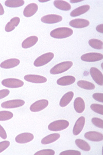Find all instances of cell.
Listing matches in <instances>:
<instances>
[{
  "mask_svg": "<svg viewBox=\"0 0 103 155\" xmlns=\"http://www.w3.org/2000/svg\"><path fill=\"white\" fill-rule=\"evenodd\" d=\"M73 33V31L69 28H58L52 30L50 33L51 37L56 39H63L70 37Z\"/></svg>",
  "mask_w": 103,
  "mask_h": 155,
  "instance_id": "1",
  "label": "cell"
},
{
  "mask_svg": "<svg viewBox=\"0 0 103 155\" xmlns=\"http://www.w3.org/2000/svg\"><path fill=\"white\" fill-rule=\"evenodd\" d=\"M73 66V62L71 61H66L58 64L51 68L50 74H62L68 71Z\"/></svg>",
  "mask_w": 103,
  "mask_h": 155,
  "instance_id": "2",
  "label": "cell"
},
{
  "mask_svg": "<svg viewBox=\"0 0 103 155\" xmlns=\"http://www.w3.org/2000/svg\"><path fill=\"white\" fill-rule=\"evenodd\" d=\"M69 126V122L66 120H58L49 124L48 129L52 131H60L67 128Z\"/></svg>",
  "mask_w": 103,
  "mask_h": 155,
  "instance_id": "3",
  "label": "cell"
},
{
  "mask_svg": "<svg viewBox=\"0 0 103 155\" xmlns=\"http://www.w3.org/2000/svg\"><path fill=\"white\" fill-rule=\"evenodd\" d=\"M54 54L52 52H48L41 55L40 57L35 60L34 63V65L36 67H41L46 65L53 59Z\"/></svg>",
  "mask_w": 103,
  "mask_h": 155,
  "instance_id": "4",
  "label": "cell"
},
{
  "mask_svg": "<svg viewBox=\"0 0 103 155\" xmlns=\"http://www.w3.org/2000/svg\"><path fill=\"white\" fill-rule=\"evenodd\" d=\"M2 84L8 88H16L23 87L24 82L21 80L15 78H8L2 80Z\"/></svg>",
  "mask_w": 103,
  "mask_h": 155,
  "instance_id": "5",
  "label": "cell"
},
{
  "mask_svg": "<svg viewBox=\"0 0 103 155\" xmlns=\"http://www.w3.org/2000/svg\"><path fill=\"white\" fill-rule=\"evenodd\" d=\"M80 58L84 62H97L103 60V55L101 53L91 52L84 54Z\"/></svg>",
  "mask_w": 103,
  "mask_h": 155,
  "instance_id": "6",
  "label": "cell"
},
{
  "mask_svg": "<svg viewBox=\"0 0 103 155\" xmlns=\"http://www.w3.org/2000/svg\"><path fill=\"white\" fill-rule=\"evenodd\" d=\"M90 74L93 80L100 86L103 85V75L102 72L97 68L91 67Z\"/></svg>",
  "mask_w": 103,
  "mask_h": 155,
  "instance_id": "7",
  "label": "cell"
},
{
  "mask_svg": "<svg viewBox=\"0 0 103 155\" xmlns=\"http://www.w3.org/2000/svg\"><path fill=\"white\" fill-rule=\"evenodd\" d=\"M49 105V101L47 99H41L33 103L30 107V110L33 112L42 111Z\"/></svg>",
  "mask_w": 103,
  "mask_h": 155,
  "instance_id": "8",
  "label": "cell"
},
{
  "mask_svg": "<svg viewBox=\"0 0 103 155\" xmlns=\"http://www.w3.org/2000/svg\"><path fill=\"white\" fill-rule=\"evenodd\" d=\"M25 104V101L22 99H14L3 102L1 107L5 109H12L20 107Z\"/></svg>",
  "mask_w": 103,
  "mask_h": 155,
  "instance_id": "9",
  "label": "cell"
},
{
  "mask_svg": "<svg viewBox=\"0 0 103 155\" xmlns=\"http://www.w3.org/2000/svg\"><path fill=\"white\" fill-rule=\"evenodd\" d=\"M63 20L62 16L58 15H47L42 17L41 21L46 24H54L61 22Z\"/></svg>",
  "mask_w": 103,
  "mask_h": 155,
  "instance_id": "10",
  "label": "cell"
},
{
  "mask_svg": "<svg viewBox=\"0 0 103 155\" xmlns=\"http://www.w3.org/2000/svg\"><path fill=\"white\" fill-rule=\"evenodd\" d=\"M34 136L31 133L25 132L18 135L15 138L16 142L19 144H25L33 141Z\"/></svg>",
  "mask_w": 103,
  "mask_h": 155,
  "instance_id": "11",
  "label": "cell"
},
{
  "mask_svg": "<svg viewBox=\"0 0 103 155\" xmlns=\"http://www.w3.org/2000/svg\"><path fill=\"white\" fill-rule=\"evenodd\" d=\"M25 80L34 83H46L47 79L44 77L36 74H27L24 77Z\"/></svg>",
  "mask_w": 103,
  "mask_h": 155,
  "instance_id": "12",
  "label": "cell"
},
{
  "mask_svg": "<svg viewBox=\"0 0 103 155\" xmlns=\"http://www.w3.org/2000/svg\"><path fill=\"white\" fill-rule=\"evenodd\" d=\"M86 120L84 116H81L76 120L73 129V134L74 136H78L82 132L85 124Z\"/></svg>",
  "mask_w": 103,
  "mask_h": 155,
  "instance_id": "13",
  "label": "cell"
},
{
  "mask_svg": "<svg viewBox=\"0 0 103 155\" xmlns=\"http://www.w3.org/2000/svg\"><path fill=\"white\" fill-rule=\"evenodd\" d=\"M69 25L74 28H82L89 26L90 22L84 19H75L70 21Z\"/></svg>",
  "mask_w": 103,
  "mask_h": 155,
  "instance_id": "14",
  "label": "cell"
},
{
  "mask_svg": "<svg viewBox=\"0 0 103 155\" xmlns=\"http://www.w3.org/2000/svg\"><path fill=\"white\" fill-rule=\"evenodd\" d=\"M85 137L89 141L100 142L103 141V134L97 131H89L85 133Z\"/></svg>",
  "mask_w": 103,
  "mask_h": 155,
  "instance_id": "15",
  "label": "cell"
},
{
  "mask_svg": "<svg viewBox=\"0 0 103 155\" xmlns=\"http://www.w3.org/2000/svg\"><path fill=\"white\" fill-rule=\"evenodd\" d=\"M38 9V6L35 3L28 4L25 7L23 11V15L26 17H31L36 13Z\"/></svg>",
  "mask_w": 103,
  "mask_h": 155,
  "instance_id": "16",
  "label": "cell"
},
{
  "mask_svg": "<svg viewBox=\"0 0 103 155\" xmlns=\"http://www.w3.org/2000/svg\"><path fill=\"white\" fill-rule=\"evenodd\" d=\"M20 61L17 58H10L5 60L0 64V67L4 69H11L19 65Z\"/></svg>",
  "mask_w": 103,
  "mask_h": 155,
  "instance_id": "17",
  "label": "cell"
},
{
  "mask_svg": "<svg viewBox=\"0 0 103 155\" xmlns=\"http://www.w3.org/2000/svg\"><path fill=\"white\" fill-rule=\"evenodd\" d=\"M76 79L73 76H66L60 78L57 81V83L61 86H68L73 84Z\"/></svg>",
  "mask_w": 103,
  "mask_h": 155,
  "instance_id": "18",
  "label": "cell"
},
{
  "mask_svg": "<svg viewBox=\"0 0 103 155\" xmlns=\"http://www.w3.org/2000/svg\"><path fill=\"white\" fill-rule=\"evenodd\" d=\"M74 107L76 112L82 113L85 109V103L81 97H77L74 101Z\"/></svg>",
  "mask_w": 103,
  "mask_h": 155,
  "instance_id": "19",
  "label": "cell"
},
{
  "mask_svg": "<svg viewBox=\"0 0 103 155\" xmlns=\"http://www.w3.org/2000/svg\"><path fill=\"white\" fill-rule=\"evenodd\" d=\"M90 8V6L89 5H84L80 7H77V8L74 9L70 13V16L72 17H75L80 16L82 15L85 14L87 12Z\"/></svg>",
  "mask_w": 103,
  "mask_h": 155,
  "instance_id": "20",
  "label": "cell"
},
{
  "mask_svg": "<svg viewBox=\"0 0 103 155\" xmlns=\"http://www.w3.org/2000/svg\"><path fill=\"white\" fill-rule=\"evenodd\" d=\"M38 41V38L36 36H32L25 39L22 43V47L24 49L32 47L35 45L36 44L37 41Z\"/></svg>",
  "mask_w": 103,
  "mask_h": 155,
  "instance_id": "21",
  "label": "cell"
},
{
  "mask_svg": "<svg viewBox=\"0 0 103 155\" xmlns=\"http://www.w3.org/2000/svg\"><path fill=\"white\" fill-rule=\"evenodd\" d=\"M74 97V93L72 91L68 92L62 97L60 101V105L61 107H65L68 106L71 101Z\"/></svg>",
  "mask_w": 103,
  "mask_h": 155,
  "instance_id": "22",
  "label": "cell"
},
{
  "mask_svg": "<svg viewBox=\"0 0 103 155\" xmlns=\"http://www.w3.org/2000/svg\"><path fill=\"white\" fill-rule=\"evenodd\" d=\"M20 22V19L18 17H15L12 18L11 20V21L8 22L7 23V25H6L5 28L6 32H11L14 30L16 27H17L19 24Z\"/></svg>",
  "mask_w": 103,
  "mask_h": 155,
  "instance_id": "23",
  "label": "cell"
},
{
  "mask_svg": "<svg viewBox=\"0 0 103 155\" xmlns=\"http://www.w3.org/2000/svg\"><path fill=\"white\" fill-rule=\"evenodd\" d=\"M60 135L58 133H55L46 136L41 140V144L43 145L49 144L53 143L60 139Z\"/></svg>",
  "mask_w": 103,
  "mask_h": 155,
  "instance_id": "24",
  "label": "cell"
},
{
  "mask_svg": "<svg viewBox=\"0 0 103 155\" xmlns=\"http://www.w3.org/2000/svg\"><path fill=\"white\" fill-rule=\"evenodd\" d=\"M54 5L61 11H68L71 9V6L70 3L65 1L56 0L54 2Z\"/></svg>",
  "mask_w": 103,
  "mask_h": 155,
  "instance_id": "25",
  "label": "cell"
},
{
  "mask_svg": "<svg viewBox=\"0 0 103 155\" xmlns=\"http://www.w3.org/2000/svg\"><path fill=\"white\" fill-rule=\"evenodd\" d=\"M75 143L77 147L82 150L89 152L91 150V147L90 145L84 140L76 139L75 140Z\"/></svg>",
  "mask_w": 103,
  "mask_h": 155,
  "instance_id": "26",
  "label": "cell"
},
{
  "mask_svg": "<svg viewBox=\"0 0 103 155\" xmlns=\"http://www.w3.org/2000/svg\"><path fill=\"white\" fill-rule=\"evenodd\" d=\"M24 4L23 0H7L5 2V5L7 7L17 8L23 6Z\"/></svg>",
  "mask_w": 103,
  "mask_h": 155,
  "instance_id": "27",
  "label": "cell"
},
{
  "mask_svg": "<svg viewBox=\"0 0 103 155\" xmlns=\"http://www.w3.org/2000/svg\"><path fill=\"white\" fill-rule=\"evenodd\" d=\"M77 84L80 88L85 90H93L95 87L93 83L85 80H79L77 82Z\"/></svg>",
  "mask_w": 103,
  "mask_h": 155,
  "instance_id": "28",
  "label": "cell"
},
{
  "mask_svg": "<svg viewBox=\"0 0 103 155\" xmlns=\"http://www.w3.org/2000/svg\"><path fill=\"white\" fill-rule=\"evenodd\" d=\"M89 45L95 49L101 50L103 48V42L97 39H91L89 41Z\"/></svg>",
  "mask_w": 103,
  "mask_h": 155,
  "instance_id": "29",
  "label": "cell"
},
{
  "mask_svg": "<svg viewBox=\"0 0 103 155\" xmlns=\"http://www.w3.org/2000/svg\"><path fill=\"white\" fill-rule=\"evenodd\" d=\"M14 114L10 111H0V121H5L11 120Z\"/></svg>",
  "mask_w": 103,
  "mask_h": 155,
  "instance_id": "30",
  "label": "cell"
},
{
  "mask_svg": "<svg viewBox=\"0 0 103 155\" xmlns=\"http://www.w3.org/2000/svg\"><path fill=\"white\" fill-rule=\"evenodd\" d=\"M91 109L95 112V113L103 115V105L98 104H93L90 106Z\"/></svg>",
  "mask_w": 103,
  "mask_h": 155,
  "instance_id": "31",
  "label": "cell"
},
{
  "mask_svg": "<svg viewBox=\"0 0 103 155\" xmlns=\"http://www.w3.org/2000/svg\"><path fill=\"white\" fill-rule=\"evenodd\" d=\"M55 152L54 150L51 149L43 150H39L35 153V155H54Z\"/></svg>",
  "mask_w": 103,
  "mask_h": 155,
  "instance_id": "32",
  "label": "cell"
},
{
  "mask_svg": "<svg viewBox=\"0 0 103 155\" xmlns=\"http://www.w3.org/2000/svg\"><path fill=\"white\" fill-rule=\"evenodd\" d=\"M91 122L95 126L98 128H103V120L101 118L98 117H93L91 120Z\"/></svg>",
  "mask_w": 103,
  "mask_h": 155,
  "instance_id": "33",
  "label": "cell"
},
{
  "mask_svg": "<svg viewBox=\"0 0 103 155\" xmlns=\"http://www.w3.org/2000/svg\"><path fill=\"white\" fill-rule=\"evenodd\" d=\"M60 155H81L82 153L79 150H66L61 152Z\"/></svg>",
  "mask_w": 103,
  "mask_h": 155,
  "instance_id": "34",
  "label": "cell"
},
{
  "mask_svg": "<svg viewBox=\"0 0 103 155\" xmlns=\"http://www.w3.org/2000/svg\"><path fill=\"white\" fill-rule=\"evenodd\" d=\"M10 145V142L8 141H4L0 142V153L4 151Z\"/></svg>",
  "mask_w": 103,
  "mask_h": 155,
  "instance_id": "35",
  "label": "cell"
},
{
  "mask_svg": "<svg viewBox=\"0 0 103 155\" xmlns=\"http://www.w3.org/2000/svg\"><path fill=\"white\" fill-rule=\"evenodd\" d=\"M93 98L98 102H103V94L96 93L93 94L92 95Z\"/></svg>",
  "mask_w": 103,
  "mask_h": 155,
  "instance_id": "36",
  "label": "cell"
},
{
  "mask_svg": "<svg viewBox=\"0 0 103 155\" xmlns=\"http://www.w3.org/2000/svg\"><path fill=\"white\" fill-rule=\"evenodd\" d=\"M9 93H10V91L9 90L7 89L0 90V99H2L7 96H8Z\"/></svg>",
  "mask_w": 103,
  "mask_h": 155,
  "instance_id": "37",
  "label": "cell"
},
{
  "mask_svg": "<svg viewBox=\"0 0 103 155\" xmlns=\"http://www.w3.org/2000/svg\"><path fill=\"white\" fill-rule=\"evenodd\" d=\"M0 137L3 139L5 140L7 138V134L3 127L0 125Z\"/></svg>",
  "mask_w": 103,
  "mask_h": 155,
  "instance_id": "38",
  "label": "cell"
},
{
  "mask_svg": "<svg viewBox=\"0 0 103 155\" xmlns=\"http://www.w3.org/2000/svg\"><path fill=\"white\" fill-rule=\"evenodd\" d=\"M96 30L98 32H100L101 33H103V24L98 25L96 27Z\"/></svg>",
  "mask_w": 103,
  "mask_h": 155,
  "instance_id": "39",
  "label": "cell"
},
{
  "mask_svg": "<svg viewBox=\"0 0 103 155\" xmlns=\"http://www.w3.org/2000/svg\"><path fill=\"white\" fill-rule=\"evenodd\" d=\"M4 9L2 4L0 3V15H3L4 14Z\"/></svg>",
  "mask_w": 103,
  "mask_h": 155,
  "instance_id": "40",
  "label": "cell"
},
{
  "mask_svg": "<svg viewBox=\"0 0 103 155\" xmlns=\"http://www.w3.org/2000/svg\"><path fill=\"white\" fill-rule=\"evenodd\" d=\"M82 1H70V2L72 3H79V2H82Z\"/></svg>",
  "mask_w": 103,
  "mask_h": 155,
  "instance_id": "41",
  "label": "cell"
},
{
  "mask_svg": "<svg viewBox=\"0 0 103 155\" xmlns=\"http://www.w3.org/2000/svg\"><path fill=\"white\" fill-rule=\"evenodd\" d=\"M39 2H41V3H44V2H48V1H39Z\"/></svg>",
  "mask_w": 103,
  "mask_h": 155,
  "instance_id": "42",
  "label": "cell"
}]
</instances>
